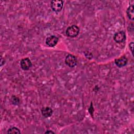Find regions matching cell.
I'll return each mask as SVG.
<instances>
[{"mask_svg": "<svg viewBox=\"0 0 134 134\" xmlns=\"http://www.w3.org/2000/svg\"><path fill=\"white\" fill-rule=\"evenodd\" d=\"M80 32V28L75 25H71L67 28L65 30V34L67 36L70 38H74L76 37Z\"/></svg>", "mask_w": 134, "mask_h": 134, "instance_id": "cell-1", "label": "cell"}, {"mask_svg": "<svg viewBox=\"0 0 134 134\" xmlns=\"http://www.w3.org/2000/svg\"><path fill=\"white\" fill-rule=\"evenodd\" d=\"M50 6L53 11L58 13L62 9L63 2L61 0H53L51 2Z\"/></svg>", "mask_w": 134, "mask_h": 134, "instance_id": "cell-2", "label": "cell"}, {"mask_svg": "<svg viewBox=\"0 0 134 134\" xmlns=\"http://www.w3.org/2000/svg\"><path fill=\"white\" fill-rule=\"evenodd\" d=\"M65 62L68 66L71 68H73L76 65V63H77L76 57L72 54H69L65 57Z\"/></svg>", "mask_w": 134, "mask_h": 134, "instance_id": "cell-3", "label": "cell"}, {"mask_svg": "<svg viewBox=\"0 0 134 134\" xmlns=\"http://www.w3.org/2000/svg\"><path fill=\"white\" fill-rule=\"evenodd\" d=\"M113 38L115 41L117 43H122L126 40V36L124 31H119L114 34Z\"/></svg>", "mask_w": 134, "mask_h": 134, "instance_id": "cell-4", "label": "cell"}, {"mask_svg": "<svg viewBox=\"0 0 134 134\" xmlns=\"http://www.w3.org/2000/svg\"><path fill=\"white\" fill-rule=\"evenodd\" d=\"M20 65L23 70H28L31 67L32 63L28 58H25L21 60Z\"/></svg>", "mask_w": 134, "mask_h": 134, "instance_id": "cell-5", "label": "cell"}, {"mask_svg": "<svg viewBox=\"0 0 134 134\" xmlns=\"http://www.w3.org/2000/svg\"><path fill=\"white\" fill-rule=\"evenodd\" d=\"M58 42V38L55 36L48 37L46 40V44L50 47H54Z\"/></svg>", "mask_w": 134, "mask_h": 134, "instance_id": "cell-6", "label": "cell"}, {"mask_svg": "<svg viewBox=\"0 0 134 134\" xmlns=\"http://www.w3.org/2000/svg\"><path fill=\"white\" fill-rule=\"evenodd\" d=\"M127 62H128V59L127 57H126L125 56H122L115 60V64L119 68H121L125 66L127 64Z\"/></svg>", "mask_w": 134, "mask_h": 134, "instance_id": "cell-7", "label": "cell"}, {"mask_svg": "<svg viewBox=\"0 0 134 134\" xmlns=\"http://www.w3.org/2000/svg\"><path fill=\"white\" fill-rule=\"evenodd\" d=\"M41 112L43 117L46 118H48L51 116L53 113V110L49 107H43L41 109Z\"/></svg>", "mask_w": 134, "mask_h": 134, "instance_id": "cell-8", "label": "cell"}, {"mask_svg": "<svg viewBox=\"0 0 134 134\" xmlns=\"http://www.w3.org/2000/svg\"><path fill=\"white\" fill-rule=\"evenodd\" d=\"M127 16L128 17L129 19L131 20H133L134 19V15H133V5H130L126 11Z\"/></svg>", "mask_w": 134, "mask_h": 134, "instance_id": "cell-9", "label": "cell"}, {"mask_svg": "<svg viewBox=\"0 0 134 134\" xmlns=\"http://www.w3.org/2000/svg\"><path fill=\"white\" fill-rule=\"evenodd\" d=\"M7 133H20V131L18 128L16 127H12L8 130Z\"/></svg>", "mask_w": 134, "mask_h": 134, "instance_id": "cell-10", "label": "cell"}, {"mask_svg": "<svg viewBox=\"0 0 134 134\" xmlns=\"http://www.w3.org/2000/svg\"><path fill=\"white\" fill-rule=\"evenodd\" d=\"M11 102L13 104L16 105H18L19 104V99L18 98V97H16L15 96H13L11 98Z\"/></svg>", "mask_w": 134, "mask_h": 134, "instance_id": "cell-11", "label": "cell"}, {"mask_svg": "<svg viewBox=\"0 0 134 134\" xmlns=\"http://www.w3.org/2000/svg\"><path fill=\"white\" fill-rule=\"evenodd\" d=\"M133 42H131L129 44V48H130V50H131V53H132V54H133Z\"/></svg>", "mask_w": 134, "mask_h": 134, "instance_id": "cell-12", "label": "cell"}, {"mask_svg": "<svg viewBox=\"0 0 134 134\" xmlns=\"http://www.w3.org/2000/svg\"><path fill=\"white\" fill-rule=\"evenodd\" d=\"M44 133H54V132H53L52 131H50V130H48V131H46Z\"/></svg>", "mask_w": 134, "mask_h": 134, "instance_id": "cell-13", "label": "cell"}]
</instances>
